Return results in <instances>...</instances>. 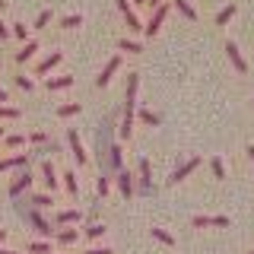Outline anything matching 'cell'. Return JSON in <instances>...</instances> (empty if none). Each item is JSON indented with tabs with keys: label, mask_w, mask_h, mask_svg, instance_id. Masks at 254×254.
<instances>
[{
	"label": "cell",
	"mask_w": 254,
	"mask_h": 254,
	"mask_svg": "<svg viewBox=\"0 0 254 254\" xmlns=\"http://www.w3.org/2000/svg\"><path fill=\"white\" fill-rule=\"evenodd\" d=\"M137 86H140V76L130 73L127 76V92H124V118H121V137L130 140L133 133V108H137Z\"/></svg>",
	"instance_id": "cell-1"
},
{
	"label": "cell",
	"mask_w": 254,
	"mask_h": 254,
	"mask_svg": "<svg viewBox=\"0 0 254 254\" xmlns=\"http://www.w3.org/2000/svg\"><path fill=\"white\" fill-rule=\"evenodd\" d=\"M165 16H169V3H159L156 10H153V16H149V22H146V26H143V32H146V38L159 35V29H162Z\"/></svg>",
	"instance_id": "cell-2"
},
{
	"label": "cell",
	"mask_w": 254,
	"mask_h": 254,
	"mask_svg": "<svg viewBox=\"0 0 254 254\" xmlns=\"http://www.w3.org/2000/svg\"><path fill=\"white\" fill-rule=\"evenodd\" d=\"M118 67H121V54H115V58L105 64V70H102V73L95 76V86H108V83H111V76L118 73Z\"/></svg>",
	"instance_id": "cell-3"
},
{
	"label": "cell",
	"mask_w": 254,
	"mask_h": 254,
	"mask_svg": "<svg viewBox=\"0 0 254 254\" xmlns=\"http://www.w3.org/2000/svg\"><path fill=\"white\" fill-rule=\"evenodd\" d=\"M226 54H229V61H232V67L238 70V73H248V61L242 58V51H238L235 42H226Z\"/></svg>",
	"instance_id": "cell-4"
},
{
	"label": "cell",
	"mask_w": 254,
	"mask_h": 254,
	"mask_svg": "<svg viewBox=\"0 0 254 254\" xmlns=\"http://www.w3.org/2000/svg\"><path fill=\"white\" fill-rule=\"evenodd\" d=\"M197 165H200V156H194V159H188V162H185V165H178V169H175V172H172V178H169V181H172V185H178V181H185V178H188V175H190V172H194V169H197Z\"/></svg>",
	"instance_id": "cell-5"
},
{
	"label": "cell",
	"mask_w": 254,
	"mask_h": 254,
	"mask_svg": "<svg viewBox=\"0 0 254 254\" xmlns=\"http://www.w3.org/2000/svg\"><path fill=\"white\" fill-rule=\"evenodd\" d=\"M67 143H70V149H73V159L79 165H86L89 159H86V149H83V143H79V137H76V130H67Z\"/></svg>",
	"instance_id": "cell-6"
},
{
	"label": "cell",
	"mask_w": 254,
	"mask_h": 254,
	"mask_svg": "<svg viewBox=\"0 0 254 254\" xmlns=\"http://www.w3.org/2000/svg\"><path fill=\"white\" fill-rule=\"evenodd\" d=\"M206 226L226 229L229 226V216H194V229H206Z\"/></svg>",
	"instance_id": "cell-7"
},
{
	"label": "cell",
	"mask_w": 254,
	"mask_h": 254,
	"mask_svg": "<svg viewBox=\"0 0 254 254\" xmlns=\"http://www.w3.org/2000/svg\"><path fill=\"white\" fill-rule=\"evenodd\" d=\"M61 58H64L61 51H51V54H48V58H45L42 64H38V70H35V73H38V76L51 73V70H54V67H58V64H61Z\"/></svg>",
	"instance_id": "cell-8"
},
{
	"label": "cell",
	"mask_w": 254,
	"mask_h": 254,
	"mask_svg": "<svg viewBox=\"0 0 254 254\" xmlns=\"http://www.w3.org/2000/svg\"><path fill=\"white\" fill-rule=\"evenodd\" d=\"M29 222L32 226H35V232L42 235V238H51L54 235V229H51V222H45L42 216H38V213H29Z\"/></svg>",
	"instance_id": "cell-9"
},
{
	"label": "cell",
	"mask_w": 254,
	"mask_h": 254,
	"mask_svg": "<svg viewBox=\"0 0 254 254\" xmlns=\"http://www.w3.org/2000/svg\"><path fill=\"white\" fill-rule=\"evenodd\" d=\"M29 162V156L26 153H19V156H10V159H0V172H10V169H22V165Z\"/></svg>",
	"instance_id": "cell-10"
},
{
	"label": "cell",
	"mask_w": 254,
	"mask_h": 254,
	"mask_svg": "<svg viewBox=\"0 0 254 254\" xmlns=\"http://www.w3.org/2000/svg\"><path fill=\"white\" fill-rule=\"evenodd\" d=\"M29 185H32V175H29V172H22L19 178H16L13 185H10V197H19L22 190H29Z\"/></svg>",
	"instance_id": "cell-11"
},
{
	"label": "cell",
	"mask_w": 254,
	"mask_h": 254,
	"mask_svg": "<svg viewBox=\"0 0 254 254\" xmlns=\"http://www.w3.org/2000/svg\"><path fill=\"white\" fill-rule=\"evenodd\" d=\"M140 190H143V194L153 190V175H149V162H146V159H140Z\"/></svg>",
	"instance_id": "cell-12"
},
{
	"label": "cell",
	"mask_w": 254,
	"mask_h": 254,
	"mask_svg": "<svg viewBox=\"0 0 254 254\" xmlns=\"http://www.w3.org/2000/svg\"><path fill=\"white\" fill-rule=\"evenodd\" d=\"M35 51H38V42H26V45L19 48V51H16V64L32 61V58H35Z\"/></svg>",
	"instance_id": "cell-13"
},
{
	"label": "cell",
	"mask_w": 254,
	"mask_h": 254,
	"mask_svg": "<svg viewBox=\"0 0 254 254\" xmlns=\"http://www.w3.org/2000/svg\"><path fill=\"white\" fill-rule=\"evenodd\" d=\"M42 178H45V188L48 190H54V188H58V175H54V165L51 162H42Z\"/></svg>",
	"instance_id": "cell-14"
},
{
	"label": "cell",
	"mask_w": 254,
	"mask_h": 254,
	"mask_svg": "<svg viewBox=\"0 0 254 254\" xmlns=\"http://www.w3.org/2000/svg\"><path fill=\"white\" fill-rule=\"evenodd\" d=\"M79 219H83V213H79V210H64V213H58V226H76Z\"/></svg>",
	"instance_id": "cell-15"
},
{
	"label": "cell",
	"mask_w": 254,
	"mask_h": 254,
	"mask_svg": "<svg viewBox=\"0 0 254 254\" xmlns=\"http://www.w3.org/2000/svg\"><path fill=\"white\" fill-rule=\"evenodd\" d=\"M108 162H111V169H118V172H121V162H124V149L118 146V143H111V146H108Z\"/></svg>",
	"instance_id": "cell-16"
},
{
	"label": "cell",
	"mask_w": 254,
	"mask_h": 254,
	"mask_svg": "<svg viewBox=\"0 0 254 254\" xmlns=\"http://www.w3.org/2000/svg\"><path fill=\"white\" fill-rule=\"evenodd\" d=\"M118 188H121L124 197H133V178L127 172H118Z\"/></svg>",
	"instance_id": "cell-17"
},
{
	"label": "cell",
	"mask_w": 254,
	"mask_h": 254,
	"mask_svg": "<svg viewBox=\"0 0 254 254\" xmlns=\"http://www.w3.org/2000/svg\"><path fill=\"white\" fill-rule=\"evenodd\" d=\"M175 10H178L181 16H185V19H190V22H197V10H194V6L188 3V0H175Z\"/></svg>",
	"instance_id": "cell-18"
},
{
	"label": "cell",
	"mask_w": 254,
	"mask_h": 254,
	"mask_svg": "<svg viewBox=\"0 0 254 254\" xmlns=\"http://www.w3.org/2000/svg\"><path fill=\"white\" fill-rule=\"evenodd\" d=\"M73 86V76H54V79H48V89H70Z\"/></svg>",
	"instance_id": "cell-19"
},
{
	"label": "cell",
	"mask_w": 254,
	"mask_h": 254,
	"mask_svg": "<svg viewBox=\"0 0 254 254\" xmlns=\"http://www.w3.org/2000/svg\"><path fill=\"white\" fill-rule=\"evenodd\" d=\"M76 238H79V229H61V232H58V242L61 245H73Z\"/></svg>",
	"instance_id": "cell-20"
},
{
	"label": "cell",
	"mask_w": 254,
	"mask_h": 254,
	"mask_svg": "<svg viewBox=\"0 0 254 254\" xmlns=\"http://www.w3.org/2000/svg\"><path fill=\"white\" fill-rule=\"evenodd\" d=\"M79 111H83V105H79V102H70V105L58 108V118H73V115H79Z\"/></svg>",
	"instance_id": "cell-21"
},
{
	"label": "cell",
	"mask_w": 254,
	"mask_h": 254,
	"mask_svg": "<svg viewBox=\"0 0 254 254\" xmlns=\"http://www.w3.org/2000/svg\"><path fill=\"white\" fill-rule=\"evenodd\" d=\"M64 188H67V194H70V197H76V194H79V185H76V175H73V172L64 175Z\"/></svg>",
	"instance_id": "cell-22"
},
{
	"label": "cell",
	"mask_w": 254,
	"mask_h": 254,
	"mask_svg": "<svg viewBox=\"0 0 254 254\" xmlns=\"http://www.w3.org/2000/svg\"><path fill=\"white\" fill-rule=\"evenodd\" d=\"M235 16V3H229V6H222V10L216 13V26H226L229 19H232Z\"/></svg>",
	"instance_id": "cell-23"
},
{
	"label": "cell",
	"mask_w": 254,
	"mask_h": 254,
	"mask_svg": "<svg viewBox=\"0 0 254 254\" xmlns=\"http://www.w3.org/2000/svg\"><path fill=\"white\" fill-rule=\"evenodd\" d=\"M22 111L19 108H10V105H0V121H19Z\"/></svg>",
	"instance_id": "cell-24"
},
{
	"label": "cell",
	"mask_w": 254,
	"mask_h": 254,
	"mask_svg": "<svg viewBox=\"0 0 254 254\" xmlns=\"http://www.w3.org/2000/svg\"><path fill=\"white\" fill-rule=\"evenodd\" d=\"M124 22H127V29H130V32H143V22L137 19V13H133V10L124 13Z\"/></svg>",
	"instance_id": "cell-25"
},
{
	"label": "cell",
	"mask_w": 254,
	"mask_h": 254,
	"mask_svg": "<svg viewBox=\"0 0 254 254\" xmlns=\"http://www.w3.org/2000/svg\"><path fill=\"white\" fill-rule=\"evenodd\" d=\"M118 51H127V54H140L143 48H140L137 42H130V38H121V42H118Z\"/></svg>",
	"instance_id": "cell-26"
},
{
	"label": "cell",
	"mask_w": 254,
	"mask_h": 254,
	"mask_svg": "<svg viewBox=\"0 0 254 254\" xmlns=\"http://www.w3.org/2000/svg\"><path fill=\"white\" fill-rule=\"evenodd\" d=\"M83 235H86V238H102V235H105V226H99V222H89V226L83 229Z\"/></svg>",
	"instance_id": "cell-27"
},
{
	"label": "cell",
	"mask_w": 254,
	"mask_h": 254,
	"mask_svg": "<svg viewBox=\"0 0 254 254\" xmlns=\"http://www.w3.org/2000/svg\"><path fill=\"white\" fill-rule=\"evenodd\" d=\"M61 26H64V29H76V26H83V16H79V13H73V16H64V19H61Z\"/></svg>",
	"instance_id": "cell-28"
},
{
	"label": "cell",
	"mask_w": 254,
	"mask_h": 254,
	"mask_svg": "<svg viewBox=\"0 0 254 254\" xmlns=\"http://www.w3.org/2000/svg\"><path fill=\"white\" fill-rule=\"evenodd\" d=\"M95 190H99V197H105L108 190H111V181H108V175H99V181H95Z\"/></svg>",
	"instance_id": "cell-29"
},
{
	"label": "cell",
	"mask_w": 254,
	"mask_h": 254,
	"mask_svg": "<svg viewBox=\"0 0 254 254\" xmlns=\"http://www.w3.org/2000/svg\"><path fill=\"white\" fill-rule=\"evenodd\" d=\"M153 238H156V242H162V245H169V248L175 245V238L165 232V229H153Z\"/></svg>",
	"instance_id": "cell-30"
},
{
	"label": "cell",
	"mask_w": 254,
	"mask_h": 254,
	"mask_svg": "<svg viewBox=\"0 0 254 254\" xmlns=\"http://www.w3.org/2000/svg\"><path fill=\"white\" fill-rule=\"evenodd\" d=\"M140 121L149 124V127H156V124H159V115H153V111H146V108H140Z\"/></svg>",
	"instance_id": "cell-31"
},
{
	"label": "cell",
	"mask_w": 254,
	"mask_h": 254,
	"mask_svg": "<svg viewBox=\"0 0 254 254\" xmlns=\"http://www.w3.org/2000/svg\"><path fill=\"white\" fill-rule=\"evenodd\" d=\"M29 251H32V254H51V245H48V242H32Z\"/></svg>",
	"instance_id": "cell-32"
},
{
	"label": "cell",
	"mask_w": 254,
	"mask_h": 254,
	"mask_svg": "<svg viewBox=\"0 0 254 254\" xmlns=\"http://www.w3.org/2000/svg\"><path fill=\"white\" fill-rule=\"evenodd\" d=\"M22 143H26V137H22V133H10V137H6V146H10V149H19Z\"/></svg>",
	"instance_id": "cell-33"
},
{
	"label": "cell",
	"mask_w": 254,
	"mask_h": 254,
	"mask_svg": "<svg viewBox=\"0 0 254 254\" xmlns=\"http://www.w3.org/2000/svg\"><path fill=\"white\" fill-rule=\"evenodd\" d=\"M48 22H51V10H42V13H38V19H35V26H32V29H45Z\"/></svg>",
	"instance_id": "cell-34"
},
{
	"label": "cell",
	"mask_w": 254,
	"mask_h": 254,
	"mask_svg": "<svg viewBox=\"0 0 254 254\" xmlns=\"http://www.w3.org/2000/svg\"><path fill=\"white\" fill-rule=\"evenodd\" d=\"M54 200H51V194H35L32 197V206H51Z\"/></svg>",
	"instance_id": "cell-35"
},
{
	"label": "cell",
	"mask_w": 254,
	"mask_h": 254,
	"mask_svg": "<svg viewBox=\"0 0 254 254\" xmlns=\"http://www.w3.org/2000/svg\"><path fill=\"white\" fill-rule=\"evenodd\" d=\"M210 169H213V175H216V178H226V165H222V159H213Z\"/></svg>",
	"instance_id": "cell-36"
},
{
	"label": "cell",
	"mask_w": 254,
	"mask_h": 254,
	"mask_svg": "<svg viewBox=\"0 0 254 254\" xmlns=\"http://www.w3.org/2000/svg\"><path fill=\"white\" fill-rule=\"evenodd\" d=\"M13 35L19 38V42H26V38H29V26H22V22H16V26H13Z\"/></svg>",
	"instance_id": "cell-37"
},
{
	"label": "cell",
	"mask_w": 254,
	"mask_h": 254,
	"mask_svg": "<svg viewBox=\"0 0 254 254\" xmlns=\"http://www.w3.org/2000/svg\"><path fill=\"white\" fill-rule=\"evenodd\" d=\"M29 143H35V146H45V143H48V133H42V130L29 133Z\"/></svg>",
	"instance_id": "cell-38"
},
{
	"label": "cell",
	"mask_w": 254,
	"mask_h": 254,
	"mask_svg": "<svg viewBox=\"0 0 254 254\" xmlns=\"http://www.w3.org/2000/svg\"><path fill=\"white\" fill-rule=\"evenodd\" d=\"M16 86H19V89H26V92H32V89H35V83H32L29 76H16Z\"/></svg>",
	"instance_id": "cell-39"
},
{
	"label": "cell",
	"mask_w": 254,
	"mask_h": 254,
	"mask_svg": "<svg viewBox=\"0 0 254 254\" xmlns=\"http://www.w3.org/2000/svg\"><path fill=\"white\" fill-rule=\"evenodd\" d=\"M10 35H13V29L6 26V22H0V38H10Z\"/></svg>",
	"instance_id": "cell-40"
},
{
	"label": "cell",
	"mask_w": 254,
	"mask_h": 254,
	"mask_svg": "<svg viewBox=\"0 0 254 254\" xmlns=\"http://www.w3.org/2000/svg\"><path fill=\"white\" fill-rule=\"evenodd\" d=\"M115 3H118V10H121V13L130 10V0H115Z\"/></svg>",
	"instance_id": "cell-41"
},
{
	"label": "cell",
	"mask_w": 254,
	"mask_h": 254,
	"mask_svg": "<svg viewBox=\"0 0 254 254\" xmlns=\"http://www.w3.org/2000/svg\"><path fill=\"white\" fill-rule=\"evenodd\" d=\"M86 254H115V251H111V248H89Z\"/></svg>",
	"instance_id": "cell-42"
},
{
	"label": "cell",
	"mask_w": 254,
	"mask_h": 254,
	"mask_svg": "<svg viewBox=\"0 0 254 254\" xmlns=\"http://www.w3.org/2000/svg\"><path fill=\"white\" fill-rule=\"evenodd\" d=\"M159 3H162V0H146V6H149V10H156Z\"/></svg>",
	"instance_id": "cell-43"
},
{
	"label": "cell",
	"mask_w": 254,
	"mask_h": 254,
	"mask_svg": "<svg viewBox=\"0 0 254 254\" xmlns=\"http://www.w3.org/2000/svg\"><path fill=\"white\" fill-rule=\"evenodd\" d=\"M6 99H10V95H6V89H0V102H6Z\"/></svg>",
	"instance_id": "cell-44"
},
{
	"label": "cell",
	"mask_w": 254,
	"mask_h": 254,
	"mask_svg": "<svg viewBox=\"0 0 254 254\" xmlns=\"http://www.w3.org/2000/svg\"><path fill=\"white\" fill-rule=\"evenodd\" d=\"M248 159H251V162H254V146H248Z\"/></svg>",
	"instance_id": "cell-45"
},
{
	"label": "cell",
	"mask_w": 254,
	"mask_h": 254,
	"mask_svg": "<svg viewBox=\"0 0 254 254\" xmlns=\"http://www.w3.org/2000/svg\"><path fill=\"white\" fill-rule=\"evenodd\" d=\"M3 238H6V229H0V242H3Z\"/></svg>",
	"instance_id": "cell-46"
},
{
	"label": "cell",
	"mask_w": 254,
	"mask_h": 254,
	"mask_svg": "<svg viewBox=\"0 0 254 254\" xmlns=\"http://www.w3.org/2000/svg\"><path fill=\"white\" fill-rule=\"evenodd\" d=\"M0 254H16V251H6V248H0Z\"/></svg>",
	"instance_id": "cell-47"
},
{
	"label": "cell",
	"mask_w": 254,
	"mask_h": 254,
	"mask_svg": "<svg viewBox=\"0 0 254 254\" xmlns=\"http://www.w3.org/2000/svg\"><path fill=\"white\" fill-rule=\"evenodd\" d=\"M0 10H6V0H0Z\"/></svg>",
	"instance_id": "cell-48"
},
{
	"label": "cell",
	"mask_w": 254,
	"mask_h": 254,
	"mask_svg": "<svg viewBox=\"0 0 254 254\" xmlns=\"http://www.w3.org/2000/svg\"><path fill=\"white\" fill-rule=\"evenodd\" d=\"M133 3H140V6H143V3H146V0H133Z\"/></svg>",
	"instance_id": "cell-49"
},
{
	"label": "cell",
	"mask_w": 254,
	"mask_h": 254,
	"mask_svg": "<svg viewBox=\"0 0 254 254\" xmlns=\"http://www.w3.org/2000/svg\"><path fill=\"white\" fill-rule=\"evenodd\" d=\"M0 137H3V127H0Z\"/></svg>",
	"instance_id": "cell-50"
},
{
	"label": "cell",
	"mask_w": 254,
	"mask_h": 254,
	"mask_svg": "<svg viewBox=\"0 0 254 254\" xmlns=\"http://www.w3.org/2000/svg\"><path fill=\"white\" fill-rule=\"evenodd\" d=\"M248 254H254V251H248Z\"/></svg>",
	"instance_id": "cell-51"
}]
</instances>
